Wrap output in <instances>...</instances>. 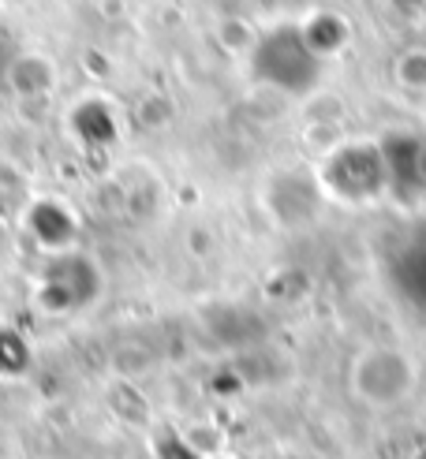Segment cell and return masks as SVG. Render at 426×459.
<instances>
[{
  "label": "cell",
  "mask_w": 426,
  "mask_h": 459,
  "mask_svg": "<svg viewBox=\"0 0 426 459\" xmlns=\"http://www.w3.org/2000/svg\"><path fill=\"white\" fill-rule=\"evenodd\" d=\"M355 396L370 407H396L415 388V370L396 348H370L355 359L352 370Z\"/></svg>",
  "instance_id": "cell-1"
}]
</instances>
